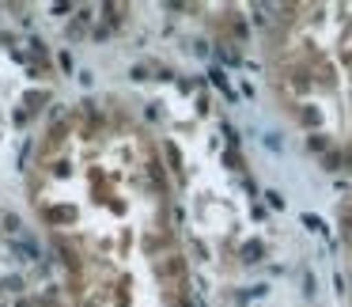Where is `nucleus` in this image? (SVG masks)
Wrapping results in <instances>:
<instances>
[{"mask_svg":"<svg viewBox=\"0 0 352 307\" xmlns=\"http://www.w3.org/2000/svg\"><path fill=\"white\" fill-rule=\"evenodd\" d=\"M27 201L72 307H205L167 152L129 103L107 95L50 114L27 160Z\"/></svg>","mask_w":352,"mask_h":307,"instance_id":"obj_1","label":"nucleus"},{"mask_svg":"<svg viewBox=\"0 0 352 307\" xmlns=\"http://www.w3.org/2000/svg\"><path fill=\"white\" fill-rule=\"evenodd\" d=\"M280 122L326 175L352 186V4H288L261 46Z\"/></svg>","mask_w":352,"mask_h":307,"instance_id":"obj_2","label":"nucleus"},{"mask_svg":"<svg viewBox=\"0 0 352 307\" xmlns=\"http://www.w3.org/2000/svg\"><path fill=\"white\" fill-rule=\"evenodd\" d=\"M333 235H337V269H341V296L352 307V186H344L333 209Z\"/></svg>","mask_w":352,"mask_h":307,"instance_id":"obj_3","label":"nucleus"},{"mask_svg":"<svg viewBox=\"0 0 352 307\" xmlns=\"http://www.w3.org/2000/svg\"><path fill=\"white\" fill-rule=\"evenodd\" d=\"M0 307H72V304L65 292H54V288H23V292L4 296Z\"/></svg>","mask_w":352,"mask_h":307,"instance_id":"obj_4","label":"nucleus"}]
</instances>
